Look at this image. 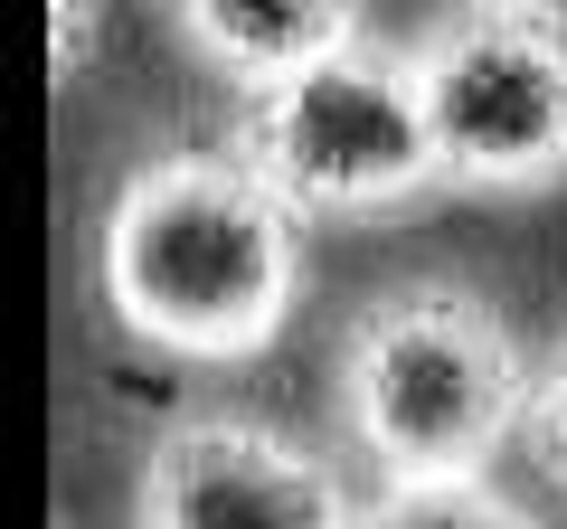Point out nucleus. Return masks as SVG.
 <instances>
[{"label": "nucleus", "instance_id": "obj_1", "mask_svg": "<svg viewBox=\"0 0 567 529\" xmlns=\"http://www.w3.org/2000/svg\"><path fill=\"white\" fill-rule=\"evenodd\" d=\"M95 293L162 360H256L303 293V218L237 152H162L95 227Z\"/></svg>", "mask_w": 567, "mask_h": 529}, {"label": "nucleus", "instance_id": "obj_2", "mask_svg": "<svg viewBox=\"0 0 567 529\" xmlns=\"http://www.w3.org/2000/svg\"><path fill=\"white\" fill-rule=\"evenodd\" d=\"M341 426L388 483H483L502 435L529 426L511 322L464 284H388L341 331Z\"/></svg>", "mask_w": 567, "mask_h": 529}, {"label": "nucleus", "instance_id": "obj_3", "mask_svg": "<svg viewBox=\"0 0 567 529\" xmlns=\"http://www.w3.org/2000/svg\"><path fill=\"white\" fill-rule=\"evenodd\" d=\"M237 152L293 218H398L425 189H445L435 143H425V104H416V66L388 48H350V58L312 66V76L246 95L237 114Z\"/></svg>", "mask_w": 567, "mask_h": 529}, {"label": "nucleus", "instance_id": "obj_4", "mask_svg": "<svg viewBox=\"0 0 567 529\" xmlns=\"http://www.w3.org/2000/svg\"><path fill=\"white\" fill-rule=\"evenodd\" d=\"M406 66L445 189L567 180V0H464Z\"/></svg>", "mask_w": 567, "mask_h": 529}, {"label": "nucleus", "instance_id": "obj_5", "mask_svg": "<svg viewBox=\"0 0 567 529\" xmlns=\"http://www.w3.org/2000/svg\"><path fill=\"white\" fill-rule=\"evenodd\" d=\"M360 510L331 454L237 407L171 416L133 483V529H360Z\"/></svg>", "mask_w": 567, "mask_h": 529}, {"label": "nucleus", "instance_id": "obj_6", "mask_svg": "<svg viewBox=\"0 0 567 529\" xmlns=\"http://www.w3.org/2000/svg\"><path fill=\"white\" fill-rule=\"evenodd\" d=\"M171 20L189 58L246 95H275L360 48V0H171Z\"/></svg>", "mask_w": 567, "mask_h": 529}, {"label": "nucleus", "instance_id": "obj_7", "mask_svg": "<svg viewBox=\"0 0 567 529\" xmlns=\"http://www.w3.org/2000/svg\"><path fill=\"white\" fill-rule=\"evenodd\" d=\"M360 529H548V520L483 473V483H388L360 510Z\"/></svg>", "mask_w": 567, "mask_h": 529}, {"label": "nucleus", "instance_id": "obj_8", "mask_svg": "<svg viewBox=\"0 0 567 529\" xmlns=\"http://www.w3.org/2000/svg\"><path fill=\"white\" fill-rule=\"evenodd\" d=\"M529 454L548 464V483H567V331H558V350L539 360V378H529Z\"/></svg>", "mask_w": 567, "mask_h": 529}, {"label": "nucleus", "instance_id": "obj_9", "mask_svg": "<svg viewBox=\"0 0 567 529\" xmlns=\"http://www.w3.org/2000/svg\"><path fill=\"white\" fill-rule=\"evenodd\" d=\"M48 66H58V85L85 66V0H48Z\"/></svg>", "mask_w": 567, "mask_h": 529}]
</instances>
